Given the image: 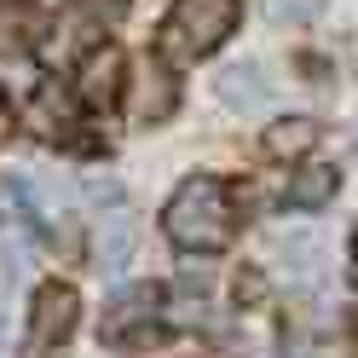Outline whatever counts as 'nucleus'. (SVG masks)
Returning <instances> with one entry per match:
<instances>
[{"label":"nucleus","instance_id":"nucleus-1","mask_svg":"<svg viewBox=\"0 0 358 358\" xmlns=\"http://www.w3.org/2000/svg\"><path fill=\"white\" fill-rule=\"evenodd\" d=\"M231 196L226 185H220L214 173H191L185 185L173 191V203L162 208V226L168 237L179 243V249H191V255H214V249H226L231 243Z\"/></svg>","mask_w":358,"mask_h":358},{"label":"nucleus","instance_id":"nucleus-2","mask_svg":"<svg viewBox=\"0 0 358 358\" xmlns=\"http://www.w3.org/2000/svg\"><path fill=\"white\" fill-rule=\"evenodd\" d=\"M231 29H237V0H173L168 24H162V52L196 64L214 47H226Z\"/></svg>","mask_w":358,"mask_h":358},{"label":"nucleus","instance_id":"nucleus-3","mask_svg":"<svg viewBox=\"0 0 358 358\" xmlns=\"http://www.w3.org/2000/svg\"><path fill=\"white\" fill-rule=\"evenodd\" d=\"M156 312H162V289L156 283H133V289H122V295L110 301L99 335L110 347H145L156 335Z\"/></svg>","mask_w":358,"mask_h":358},{"label":"nucleus","instance_id":"nucleus-4","mask_svg":"<svg viewBox=\"0 0 358 358\" xmlns=\"http://www.w3.org/2000/svg\"><path fill=\"white\" fill-rule=\"evenodd\" d=\"M76 312H81V301H76L70 283H47V289H41V295H35V312H29V358L52 352L58 341H70Z\"/></svg>","mask_w":358,"mask_h":358},{"label":"nucleus","instance_id":"nucleus-5","mask_svg":"<svg viewBox=\"0 0 358 358\" xmlns=\"http://www.w3.org/2000/svg\"><path fill=\"white\" fill-rule=\"evenodd\" d=\"M278 266H283V278L295 289H318L324 266H329V249H324V237L312 226H289V231H278Z\"/></svg>","mask_w":358,"mask_h":358},{"label":"nucleus","instance_id":"nucleus-6","mask_svg":"<svg viewBox=\"0 0 358 358\" xmlns=\"http://www.w3.org/2000/svg\"><path fill=\"white\" fill-rule=\"evenodd\" d=\"M133 243H139V220L127 208H110L99 220V237H93V260H99L104 278H122V266L133 260Z\"/></svg>","mask_w":358,"mask_h":358},{"label":"nucleus","instance_id":"nucleus-7","mask_svg":"<svg viewBox=\"0 0 358 358\" xmlns=\"http://www.w3.org/2000/svg\"><path fill=\"white\" fill-rule=\"evenodd\" d=\"M76 87H81L87 104H116V93H122V47H93L87 64H81V76H76Z\"/></svg>","mask_w":358,"mask_h":358},{"label":"nucleus","instance_id":"nucleus-8","mask_svg":"<svg viewBox=\"0 0 358 358\" xmlns=\"http://www.w3.org/2000/svg\"><path fill=\"white\" fill-rule=\"evenodd\" d=\"M220 99L231 110H243V116H260V110L272 104V81H266L260 64H231V70L220 76Z\"/></svg>","mask_w":358,"mask_h":358},{"label":"nucleus","instance_id":"nucleus-9","mask_svg":"<svg viewBox=\"0 0 358 358\" xmlns=\"http://www.w3.org/2000/svg\"><path fill=\"white\" fill-rule=\"evenodd\" d=\"M173 110V76L162 70V64H139V76H133V116L139 122H162Z\"/></svg>","mask_w":358,"mask_h":358},{"label":"nucleus","instance_id":"nucleus-10","mask_svg":"<svg viewBox=\"0 0 358 358\" xmlns=\"http://www.w3.org/2000/svg\"><path fill=\"white\" fill-rule=\"evenodd\" d=\"M335 191H341V173H335L329 162H312V168H301L295 179H289V203L295 208H324Z\"/></svg>","mask_w":358,"mask_h":358},{"label":"nucleus","instance_id":"nucleus-11","mask_svg":"<svg viewBox=\"0 0 358 358\" xmlns=\"http://www.w3.org/2000/svg\"><path fill=\"white\" fill-rule=\"evenodd\" d=\"M312 145H318V122H306V116H289V122H272V127H266V156H278V162L306 156Z\"/></svg>","mask_w":358,"mask_h":358},{"label":"nucleus","instance_id":"nucleus-12","mask_svg":"<svg viewBox=\"0 0 358 358\" xmlns=\"http://www.w3.org/2000/svg\"><path fill=\"white\" fill-rule=\"evenodd\" d=\"M318 6H324V0H260V12L272 17V24H312Z\"/></svg>","mask_w":358,"mask_h":358},{"label":"nucleus","instance_id":"nucleus-13","mask_svg":"<svg viewBox=\"0 0 358 358\" xmlns=\"http://www.w3.org/2000/svg\"><path fill=\"white\" fill-rule=\"evenodd\" d=\"M87 196L93 203H122V185L116 179H87Z\"/></svg>","mask_w":358,"mask_h":358},{"label":"nucleus","instance_id":"nucleus-14","mask_svg":"<svg viewBox=\"0 0 358 358\" xmlns=\"http://www.w3.org/2000/svg\"><path fill=\"white\" fill-rule=\"evenodd\" d=\"M17 278V255H12V243H0V283H12Z\"/></svg>","mask_w":358,"mask_h":358},{"label":"nucleus","instance_id":"nucleus-15","mask_svg":"<svg viewBox=\"0 0 358 358\" xmlns=\"http://www.w3.org/2000/svg\"><path fill=\"white\" fill-rule=\"evenodd\" d=\"M6 127H12V110H6V99H0V139H6Z\"/></svg>","mask_w":358,"mask_h":358},{"label":"nucleus","instance_id":"nucleus-16","mask_svg":"<svg viewBox=\"0 0 358 358\" xmlns=\"http://www.w3.org/2000/svg\"><path fill=\"white\" fill-rule=\"evenodd\" d=\"M6 335H12V324H6V306H0V352H6Z\"/></svg>","mask_w":358,"mask_h":358},{"label":"nucleus","instance_id":"nucleus-17","mask_svg":"<svg viewBox=\"0 0 358 358\" xmlns=\"http://www.w3.org/2000/svg\"><path fill=\"white\" fill-rule=\"evenodd\" d=\"M352 278H358V237H352Z\"/></svg>","mask_w":358,"mask_h":358}]
</instances>
